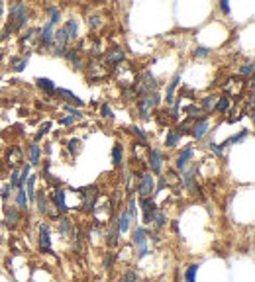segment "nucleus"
Wrapping results in <instances>:
<instances>
[{"instance_id":"nucleus-1","label":"nucleus","mask_w":255,"mask_h":282,"mask_svg":"<svg viewBox=\"0 0 255 282\" xmlns=\"http://www.w3.org/2000/svg\"><path fill=\"white\" fill-rule=\"evenodd\" d=\"M28 22V8L24 2H16L10 6V12H8V22L16 32H20L24 26Z\"/></svg>"},{"instance_id":"nucleus-2","label":"nucleus","mask_w":255,"mask_h":282,"mask_svg":"<svg viewBox=\"0 0 255 282\" xmlns=\"http://www.w3.org/2000/svg\"><path fill=\"white\" fill-rule=\"evenodd\" d=\"M116 78H118V82H120L122 88H134L136 82H138V72H136V69H134L130 63H126V65H118Z\"/></svg>"},{"instance_id":"nucleus-3","label":"nucleus","mask_w":255,"mask_h":282,"mask_svg":"<svg viewBox=\"0 0 255 282\" xmlns=\"http://www.w3.org/2000/svg\"><path fill=\"white\" fill-rule=\"evenodd\" d=\"M159 104V94H145V96H139L138 98V112L141 120H149V112Z\"/></svg>"},{"instance_id":"nucleus-4","label":"nucleus","mask_w":255,"mask_h":282,"mask_svg":"<svg viewBox=\"0 0 255 282\" xmlns=\"http://www.w3.org/2000/svg\"><path fill=\"white\" fill-rule=\"evenodd\" d=\"M147 232L143 230V228H136L134 230V234H132V243L136 245V249H138V257L143 258L147 253H149V249H147Z\"/></svg>"},{"instance_id":"nucleus-5","label":"nucleus","mask_w":255,"mask_h":282,"mask_svg":"<svg viewBox=\"0 0 255 282\" xmlns=\"http://www.w3.org/2000/svg\"><path fill=\"white\" fill-rule=\"evenodd\" d=\"M153 190H155V180H153V176H151V174H143V172H141V176L138 178L139 198H151Z\"/></svg>"},{"instance_id":"nucleus-6","label":"nucleus","mask_w":255,"mask_h":282,"mask_svg":"<svg viewBox=\"0 0 255 282\" xmlns=\"http://www.w3.org/2000/svg\"><path fill=\"white\" fill-rule=\"evenodd\" d=\"M81 192V196H83V206H85V210H94V204H96V198H98V186L96 184H91V186H85L79 190Z\"/></svg>"},{"instance_id":"nucleus-7","label":"nucleus","mask_w":255,"mask_h":282,"mask_svg":"<svg viewBox=\"0 0 255 282\" xmlns=\"http://www.w3.org/2000/svg\"><path fill=\"white\" fill-rule=\"evenodd\" d=\"M40 251L42 253H53L51 251V237H49V226L47 224H40V239H38Z\"/></svg>"},{"instance_id":"nucleus-8","label":"nucleus","mask_w":255,"mask_h":282,"mask_svg":"<svg viewBox=\"0 0 255 282\" xmlns=\"http://www.w3.org/2000/svg\"><path fill=\"white\" fill-rule=\"evenodd\" d=\"M122 61H124V51H122V47H110V49L104 53V63L110 65V67H118Z\"/></svg>"},{"instance_id":"nucleus-9","label":"nucleus","mask_w":255,"mask_h":282,"mask_svg":"<svg viewBox=\"0 0 255 282\" xmlns=\"http://www.w3.org/2000/svg\"><path fill=\"white\" fill-rule=\"evenodd\" d=\"M53 28H55V26H51L49 22L42 28V32H40V47H42V49H49V47L53 46V34H55Z\"/></svg>"},{"instance_id":"nucleus-10","label":"nucleus","mask_w":255,"mask_h":282,"mask_svg":"<svg viewBox=\"0 0 255 282\" xmlns=\"http://www.w3.org/2000/svg\"><path fill=\"white\" fill-rule=\"evenodd\" d=\"M208 128H210L208 120H206V118H202V120H198V122L190 128V134H192V138H194V140H202V138L206 136Z\"/></svg>"},{"instance_id":"nucleus-11","label":"nucleus","mask_w":255,"mask_h":282,"mask_svg":"<svg viewBox=\"0 0 255 282\" xmlns=\"http://www.w3.org/2000/svg\"><path fill=\"white\" fill-rule=\"evenodd\" d=\"M4 214H6V226L8 228H16V224L20 222V210L16 206H6L4 208Z\"/></svg>"},{"instance_id":"nucleus-12","label":"nucleus","mask_w":255,"mask_h":282,"mask_svg":"<svg viewBox=\"0 0 255 282\" xmlns=\"http://www.w3.org/2000/svg\"><path fill=\"white\" fill-rule=\"evenodd\" d=\"M22 151H20V147H10L8 151H6V163L10 164V166H18V164L22 163Z\"/></svg>"},{"instance_id":"nucleus-13","label":"nucleus","mask_w":255,"mask_h":282,"mask_svg":"<svg viewBox=\"0 0 255 282\" xmlns=\"http://www.w3.org/2000/svg\"><path fill=\"white\" fill-rule=\"evenodd\" d=\"M53 206L57 208L59 214H63V212L67 210V206H65V190L57 188V190L53 192Z\"/></svg>"},{"instance_id":"nucleus-14","label":"nucleus","mask_w":255,"mask_h":282,"mask_svg":"<svg viewBox=\"0 0 255 282\" xmlns=\"http://www.w3.org/2000/svg\"><path fill=\"white\" fill-rule=\"evenodd\" d=\"M139 204H141V210H143V222L149 224V216H151V212L155 210V202L151 198H141Z\"/></svg>"},{"instance_id":"nucleus-15","label":"nucleus","mask_w":255,"mask_h":282,"mask_svg":"<svg viewBox=\"0 0 255 282\" xmlns=\"http://www.w3.org/2000/svg\"><path fill=\"white\" fill-rule=\"evenodd\" d=\"M194 170H196V166H190L185 174H183V184H185L190 192H196V190H198L196 182H194Z\"/></svg>"},{"instance_id":"nucleus-16","label":"nucleus","mask_w":255,"mask_h":282,"mask_svg":"<svg viewBox=\"0 0 255 282\" xmlns=\"http://www.w3.org/2000/svg\"><path fill=\"white\" fill-rule=\"evenodd\" d=\"M149 166H151V170H153L155 174L161 172V155H159L157 149H151V151H149Z\"/></svg>"},{"instance_id":"nucleus-17","label":"nucleus","mask_w":255,"mask_h":282,"mask_svg":"<svg viewBox=\"0 0 255 282\" xmlns=\"http://www.w3.org/2000/svg\"><path fill=\"white\" fill-rule=\"evenodd\" d=\"M65 57L69 59V63L75 67L77 70L83 69V59L79 57V53H77V49H71V47H67V51H65Z\"/></svg>"},{"instance_id":"nucleus-18","label":"nucleus","mask_w":255,"mask_h":282,"mask_svg":"<svg viewBox=\"0 0 255 282\" xmlns=\"http://www.w3.org/2000/svg\"><path fill=\"white\" fill-rule=\"evenodd\" d=\"M89 78H91V80H100V78H104V69H100V63H98V61H93V63L89 65Z\"/></svg>"},{"instance_id":"nucleus-19","label":"nucleus","mask_w":255,"mask_h":282,"mask_svg":"<svg viewBox=\"0 0 255 282\" xmlns=\"http://www.w3.org/2000/svg\"><path fill=\"white\" fill-rule=\"evenodd\" d=\"M155 224V228H163L165 224H167V218H165V214H163V210H159V208H155V210L151 212V216H149V224Z\"/></svg>"},{"instance_id":"nucleus-20","label":"nucleus","mask_w":255,"mask_h":282,"mask_svg":"<svg viewBox=\"0 0 255 282\" xmlns=\"http://www.w3.org/2000/svg\"><path fill=\"white\" fill-rule=\"evenodd\" d=\"M230 106H232L230 98H228V96H222V98H218V100H216V104H214V110H216L218 114H226V112L230 110Z\"/></svg>"},{"instance_id":"nucleus-21","label":"nucleus","mask_w":255,"mask_h":282,"mask_svg":"<svg viewBox=\"0 0 255 282\" xmlns=\"http://www.w3.org/2000/svg\"><path fill=\"white\" fill-rule=\"evenodd\" d=\"M128 228H130V218H128V214H126V210H124L122 214H120V218H118L116 232L118 234H126Z\"/></svg>"},{"instance_id":"nucleus-22","label":"nucleus","mask_w":255,"mask_h":282,"mask_svg":"<svg viewBox=\"0 0 255 282\" xmlns=\"http://www.w3.org/2000/svg\"><path fill=\"white\" fill-rule=\"evenodd\" d=\"M55 94H57V96H61V98H65V100H69V102H75L77 106H83V100H81V98H77V96L71 92V90H65V88H55Z\"/></svg>"},{"instance_id":"nucleus-23","label":"nucleus","mask_w":255,"mask_h":282,"mask_svg":"<svg viewBox=\"0 0 255 282\" xmlns=\"http://www.w3.org/2000/svg\"><path fill=\"white\" fill-rule=\"evenodd\" d=\"M179 80H181V74H175V76H173V80L169 82V86H167V94H165L167 104H171V102H173V94H175V88L179 86Z\"/></svg>"},{"instance_id":"nucleus-24","label":"nucleus","mask_w":255,"mask_h":282,"mask_svg":"<svg viewBox=\"0 0 255 282\" xmlns=\"http://www.w3.org/2000/svg\"><path fill=\"white\" fill-rule=\"evenodd\" d=\"M10 65H12V70L22 72L28 65V57H10Z\"/></svg>"},{"instance_id":"nucleus-25","label":"nucleus","mask_w":255,"mask_h":282,"mask_svg":"<svg viewBox=\"0 0 255 282\" xmlns=\"http://www.w3.org/2000/svg\"><path fill=\"white\" fill-rule=\"evenodd\" d=\"M124 163V153H122V145L116 143L114 147H112V164L114 166H122Z\"/></svg>"},{"instance_id":"nucleus-26","label":"nucleus","mask_w":255,"mask_h":282,"mask_svg":"<svg viewBox=\"0 0 255 282\" xmlns=\"http://www.w3.org/2000/svg\"><path fill=\"white\" fill-rule=\"evenodd\" d=\"M214 104H216V98L212 94H208V96H204L200 100V110H204L206 114H210V112H214Z\"/></svg>"},{"instance_id":"nucleus-27","label":"nucleus","mask_w":255,"mask_h":282,"mask_svg":"<svg viewBox=\"0 0 255 282\" xmlns=\"http://www.w3.org/2000/svg\"><path fill=\"white\" fill-rule=\"evenodd\" d=\"M16 208H18V210H28V196H26V188H18V194H16Z\"/></svg>"},{"instance_id":"nucleus-28","label":"nucleus","mask_w":255,"mask_h":282,"mask_svg":"<svg viewBox=\"0 0 255 282\" xmlns=\"http://www.w3.org/2000/svg\"><path fill=\"white\" fill-rule=\"evenodd\" d=\"M192 157V149L190 147H186L185 151H181L179 153V157H177V168H185V164L188 163V159Z\"/></svg>"},{"instance_id":"nucleus-29","label":"nucleus","mask_w":255,"mask_h":282,"mask_svg":"<svg viewBox=\"0 0 255 282\" xmlns=\"http://www.w3.org/2000/svg\"><path fill=\"white\" fill-rule=\"evenodd\" d=\"M247 134H249L247 130H241V132H239V134H235L233 138H230V140H226V141H224V143L220 145V149L224 151V149H226V147H230L232 143H237V141H241V140H243V138H245V136H247Z\"/></svg>"},{"instance_id":"nucleus-30","label":"nucleus","mask_w":255,"mask_h":282,"mask_svg":"<svg viewBox=\"0 0 255 282\" xmlns=\"http://www.w3.org/2000/svg\"><path fill=\"white\" fill-rule=\"evenodd\" d=\"M63 32H65L67 40H73V38H77V20H73V18H71L69 22L63 26Z\"/></svg>"},{"instance_id":"nucleus-31","label":"nucleus","mask_w":255,"mask_h":282,"mask_svg":"<svg viewBox=\"0 0 255 282\" xmlns=\"http://www.w3.org/2000/svg\"><path fill=\"white\" fill-rule=\"evenodd\" d=\"M38 86L47 94H53L55 92V84L49 80V78H38Z\"/></svg>"},{"instance_id":"nucleus-32","label":"nucleus","mask_w":255,"mask_h":282,"mask_svg":"<svg viewBox=\"0 0 255 282\" xmlns=\"http://www.w3.org/2000/svg\"><path fill=\"white\" fill-rule=\"evenodd\" d=\"M196 272H198V264L192 262L185 270V282H196Z\"/></svg>"},{"instance_id":"nucleus-33","label":"nucleus","mask_w":255,"mask_h":282,"mask_svg":"<svg viewBox=\"0 0 255 282\" xmlns=\"http://www.w3.org/2000/svg\"><path fill=\"white\" fill-rule=\"evenodd\" d=\"M59 232L61 235H69V232H73V222L67 218H59Z\"/></svg>"},{"instance_id":"nucleus-34","label":"nucleus","mask_w":255,"mask_h":282,"mask_svg":"<svg viewBox=\"0 0 255 282\" xmlns=\"http://www.w3.org/2000/svg\"><path fill=\"white\" fill-rule=\"evenodd\" d=\"M30 163L32 164L40 163V147H38V143H32L30 145Z\"/></svg>"},{"instance_id":"nucleus-35","label":"nucleus","mask_w":255,"mask_h":282,"mask_svg":"<svg viewBox=\"0 0 255 282\" xmlns=\"http://www.w3.org/2000/svg\"><path fill=\"white\" fill-rule=\"evenodd\" d=\"M118 243H120V234L116 232V228L114 230H110L108 235H106V245H110V247H116Z\"/></svg>"},{"instance_id":"nucleus-36","label":"nucleus","mask_w":255,"mask_h":282,"mask_svg":"<svg viewBox=\"0 0 255 282\" xmlns=\"http://www.w3.org/2000/svg\"><path fill=\"white\" fill-rule=\"evenodd\" d=\"M36 202H38V210L42 214H49V208H47V200L44 194H36Z\"/></svg>"},{"instance_id":"nucleus-37","label":"nucleus","mask_w":255,"mask_h":282,"mask_svg":"<svg viewBox=\"0 0 255 282\" xmlns=\"http://www.w3.org/2000/svg\"><path fill=\"white\" fill-rule=\"evenodd\" d=\"M47 14H49V24H51V26H55V24L61 20V12H59L55 6H51V8L47 10Z\"/></svg>"},{"instance_id":"nucleus-38","label":"nucleus","mask_w":255,"mask_h":282,"mask_svg":"<svg viewBox=\"0 0 255 282\" xmlns=\"http://www.w3.org/2000/svg\"><path fill=\"white\" fill-rule=\"evenodd\" d=\"M126 214H128V218H130V220H136V216H138V204H136V200H134V198H130Z\"/></svg>"},{"instance_id":"nucleus-39","label":"nucleus","mask_w":255,"mask_h":282,"mask_svg":"<svg viewBox=\"0 0 255 282\" xmlns=\"http://www.w3.org/2000/svg\"><path fill=\"white\" fill-rule=\"evenodd\" d=\"M200 114H202V110H200L198 106H188V108H186V116L190 118V120H202Z\"/></svg>"},{"instance_id":"nucleus-40","label":"nucleus","mask_w":255,"mask_h":282,"mask_svg":"<svg viewBox=\"0 0 255 282\" xmlns=\"http://www.w3.org/2000/svg\"><path fill=\"white\" fill-rule=\"evenodd\" d=\"M177 141H179V134H177V132H169L167 138H165V145H167V147H175Z\"/></svg>"},{"instance_id":"nucleus-41","label":"nucleus","mask_w":255,"mask_h":282,"mask_svg":"<svg viewBox=\"0 0 255 282\" xmlns=\"http://www.w3.org/2000/svg\"><path fill=\"white\" fill-rule=\"evenodd\" d=\"M100 24H102V18H100L98 14H94V16H89V18H87V26H89L91 30H96Z\"/></svg>"},{"instance_id":"nucleus-42","label":"nucleus","mask_w":255,"mask_h":282,"mask_svg":"<svg viewBox=\"0 0 255 282\" xmlns=\"http://www.w3.org/2000/svg\"><path fill=\"white\" fill-rule=\"evenodd\" d=\"M18 186H20V170H12V174H10V188Z\"/></svg>"},{"instance_id":"nucleus-43","label":"nucleus","mask_w":255,"mask_h":282,"mask_svg":"<svg viewBox=\"0 0 255 282\" xmlns=\"http://www.w3.org/2000/svg\"><path fill=\"white\" fill-rule=\"evenodd\" d=\"M67 147H69V153L77 155V153H79V147H81V141H79V140H71L69 143H67Z\"/></svg>"},{"instance_id":"nucleus-44","label":"nucleus","mask_w":255,"mask_h":282,"mask_svg":"<svg viewBox=\"0 0 255 282\" xmlns=\"http://www.w3.org/2000/svg\"><path fill=\"white\" fill-rule=\"evenodd\" d=\"M136 280H138L136 270H128V272H124V276H122V282H136Z\"/></svg>"},{"instance_id":"nucleus-45","label":"nucleus","mask_w":255,"mask_h":282,"mask_svg":"<svg viewBox=\"0 0 255 282\" xmlns=\"http://www.w3.org/2000/svg\"><path fill=\"white\" fill-rule=\"evenodd\" d=\"M251 72H253V63H251V61H249V63H245V65H241L239 74H247V76H251Z\"/></svg>"},{"instance_id":"nucleus-46","label":"nucleus","mask_w":255,"mask_h":282,"mask_svg":"<svg viewBox=\"0 0 255 282\" xmlns=\"http://www.w3.org/2000/svg\"><path fill=\"white\" fill-rule=\"evenodd\" d=\"M136 96H138L136 86H134V88H124V100H134Z\"/></svg>"},{"instance_id":"nucleus-47","label":"nucleus","mask_w":255,"mask_h":282,"mask_svg":"<svg viewBox=\"0 0 255 282\" xmlns=\"http://www.w3.org/2000/svg\"><path fill=\"white\" fill-rule=\"evenodd\" d=\"M192 55L194 57H206V55H210V49H206V47H196Z\"/></svg>"},{"instance_id":"nucleus-48","label":"nucleus","mask_w":255,"mask_h":282,"mask_svg":"<svg viewBox=\"0 0 255 282\" xmlns=\"http://www.w3.org/2000/svg\"><path fill=\"white\" fill-rule=\"evenodd\" d=\"M100 114L104 118H114V114H112V110H110L108 104H102V106H100Z\"/></svg>"},{"instance_id":"nucleus-49","label":"nucleus","mask_w":255,"mask_h":282,"mask_svg":"<svg viewBox=\"0 0 255 282\" xmlns=\"http://www.w3.org/2000/svg\"><path fill=\"white\" fill-rule=\"evenodd\" d=\"M112 260H114V255H112V253H104V260H102V262H104V268H110V266H112Z\"/></svg>"},{"instance_id":"nucleus-50","label":"nucleus","mask_w":255,"mask_h":282,"mask_svg":"<svg viewBox=\"0 0 255 282\" xmlns=\"http://www.w3.org/2000/svg\"><path fill=\"white\" fill-rule=\"evenodd\" d=\"M49 128H51V124H49V122H46V124H44V126H42V130H40V132H38V136H36V141L40 140V138H42V136H46L47 132H49Z\"/></svg>"},{"instance_id":"nucleus-51","label":"nucleus","mask_w":255,"mask_h":282,"mask_svg":"<svg viewBox=\"0 0 255 282\" xmlns=\"http://www.w3.org/2000/svg\"><path fill=\"white\" fill-rule=\"evenodd\" d=\"M177 134H190V126H188V124H181Z\"/></svg>"},{"instance_id":"nucleus-52","label":"nucleus","mask_w":255,"mask_h":282,"mask_svg":"<svg viewBox=\"0 0 255 282\" xmlns=\"http://www.w3.org/2000/svg\"><path fill=\"white\" fill-rule=\"evenodd\" d=\"M132 132H134V134H136V136H138V138H139V140H141V141H145V140H147V138H145V134H143V132H141L139 128H132Z\"/></svg>"},{"instance_id":"nucleus-53","label":"nucleus","mask_w":255,"mask_h":282,"mask_svg":"<svg viewBox=\"0 0 255 282\" xmlns=\"http://www.w3.org/2000/svg\"><path fill=\"white\" fill-rule=\"evenodd\" d=\"M220 10H222L224 14H230V6H228V2L222 0V2H220Z\"/></svg>"},{"instance_id":"nucleus-54","label":"nucleus","mask_w":255,"mask_h":282,"mask_svg":"<svg viewBox=\"0 0 255 282\" xmlns=\"http://www.w3.org/2000/svg\"><path fill=\"white\" fill-rule=\"evenodd\" d=\"M10 190H12L10 186L2 188V200H8V196H10Z\"/></svg>"},{"instance_id":"nucleus-55","label":"nucleus","mask_w":255,"mask_h":282,"mask_svg":"<svg viewBox=\"0 0 255 282\" xmlns=\"http://www.w3.org/2000/svg\"><path fill=\"white\" fill-rule=\"evenodd\" d=\"M210 149H212L216 155H222V149H220V145H216V143H210Z\"/></svg>"},{"instance_id":"nucleus-56","label":"nucleus","mask_w":255,"mask_h":282,"mask_svg":"<svg viewBox=\"0 0 255 282\" xmlns=\"http://www.w3.org/2000/svg\"><path fill=\"white\" fill-rule=\"evenodd\" d=\"M67 112H71L73 118H83V114H81L79 110H75V108H71V106H67Z\"/></svg>"},{"instance_id":"nucleus-57","label":"nucleus","mask_w":255,"mask_h":282,"mask_svg":"<svg viewBox=\"0 0 255 282\" xmlns=\"http://www.w3.org/2000/svg\"><path fill=\"white\" fill-rule=\"evenodd\" d=\"M61 124H65V126L73 124V116H71V118H65V120H61Z\"/></svg>"},{"instance_id":"nucleus-58","label":"nucleus","mask_w":255,"mask_h":282,"mask_svg":"<svg viewBox=\"0 0 255 282\" xmlns=\"http://www.w3.org/2000/svg\"><path fill=\"white\" fill-rule=\"evenodd\" d=\"M0 14H2V2H0Z\"/></svg>"},{"instance_id":"nucleus-59","label":"nucleus","mask_w":255,"mask_h":282,"mask_svg":"<svg viewBox=\"0 0 255 282\" xmlns=\"http://www.w3.org/2000/svg\"><path fill=\"white\" fill-rule=\"evenodd\" d=\"M0 59H2V49H0Z\"/></svg>"}]
</instances>
